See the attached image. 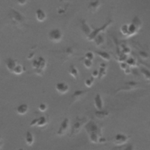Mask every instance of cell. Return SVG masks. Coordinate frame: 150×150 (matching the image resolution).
<instances>
[{"label": "cell", "mask_w": 150, "mask_h": 150, "mask_svg": "<svg viewBox=\"0 0 150 150\" xmlns=\"http://www.w3.org/2000/svg\"><path fill=\"white\" fill-rule=\"evenodd\" d=\"M88 90H76L74 93L72 94L71 97V103H75L79 100L81 99L87 93Z\"/></svg>", "instance_id": "obj_7"}, {"label": "cell", "mask_w": 150, "mask_h": 150, "mask_svg": "<svg viewBox=\"0 0 150 150\" xmlns=\"http://www.w3.org/2000/svg\"><path fill=\"white\" fill-rule=\"evenodd\" d=\"M128 60H129V62H127L130 65H132V64H135V61L134 60V59H129Z\"/></svg>", "instance_id": "obj_31"}, {"label": "cell", "mask_w": 150, "mask_h": 150, "mask_svg": "<svg viewBox=\"0 0 150 150\" xmlns=\"http://www.w3.org/2000/svg\"><path fill=\"white\" fill-rule=\"evenodd\" d=\"M3 145V141H2V138L1 137V135H0V148L2 147Z\"/></svg>", "instance_id": "obj_33"}, {"label": "cell", "mask_w": 150, "mask_h": 150, "mask_svg": "<svg viewBox=\"0 0 150 150\" xmlns=\"http://www.w3.org/2000/svg\"><path fill=\"white\" fill-rule=\"evenodd\" d=\"M48 37L50 40L54 43H58L62 39L63 33L59 28H55L51 30L48 34Z\"/></svg>", "instance_id": "obj_3"}, {"label": "cell", "mask_w": 150, "mask_h": 150, "mask_svg": "<svg viewBox=\"0 0 150 150\" xmlns=\"http://www.w3.org/2000/svg\"><path fill=\"white\" fill-rule=\"evenodd\" d=\"M94 82V78H93V77H91L90 78L87 79L85 80L84 83H85V85L87 87H91L93 86Z\"/></svg>", "instance_id": "obj_23"}, {"label": "cell", "mask_w": 150, "mask_h": 150, "mask_svg": "<svg viewBox=\"0 0 150 150\" xmlns=\"http://www.w3.org/2000/svg\"><path fill=\"white\" fill-rule=\"evenodd\" d=\"M55 88L59 93L61 94H64L69 91V85L64 82H59L56 83L55 86Z\"/></svg>", "instance_id": "obj_8"}, {"label": "cell", "mask_w": 150, "mask_h": 150, "mask_svg": "<svg viewBox=\"0 0 150 150\" xmlns=\"http://www.w3.org/2000/svg\"><path fill=\"white\" fill-rule=\"evenodd\" d=\"M111 150H134V147L132 144H124L121 146H116Z\"/></svg>", "instance_id": "obj_18"}, {"label": "cell", "mask_w": 150, "mask_h": 150, "mask_svg": "<svg viewBox=\"0 0 150 150\" xmlns=\"http://www.w3.org/2000/svg\"><path fill=\"white\" fill-rule=\"evenodd\" d=\"M48 124V120L45 116H41L39 118H36L32 120L29 125L30 127L36 126L38 127H43L46 126Z\"/></svg>", "instance_id": "obj_6"}, {"label": "cell", "mask_w": 150, "mask_h": 150, "mask_svg": "<svg viewBox=\"0 0 150 150\" xmlns=\"http://www.w3.org/2000/svg\"><path fill=\"white\" fill-rule=\"evenodd\" d=\"M69 127V119L67 117L64 118L61 122L60 126L57 131L56 134L58 136H63L66 134Z\"/></svg>", "instance_id": "obj_5"}, {"label": "cell", "mask_w": 150, "mask_h": 150, "mask_svg": "<svg viewBox=\"0 0 150 150\" xmlns=\"http://www.w3.org/2000/svg\"><path fill=\"white\" fill-rule=\"evenodd\" d=\"M139 84L138 83L134 82V81H131V82H128L125 84V87L121 88L119 90H132L134 88H137L139 87Z\"/></svg>", "instance_id": "obj_16"}, {"label": "cell", "mask_w": 150, "mask_h": 150, "mask_svg": "<svg viewBox=\"0 0 150 150\" xmlns=\"http://www.w3.org/2000/svg\"><path fill=\"white\" fill-rule=\"evenodd\" d=\"M96 53L97 54L100 56V57H101L103 59L106 60V61H109L111 59V56H110V54L107 53V52H103V51H101V52H96Z\"/></svg>", "instance_id": "obj_19"}, {"label": "cell", "mask_w": 150, "mask_h": 150, "mask_svg": "<svg viewBox=\"0 0 150 150\" xmlns=\"http://www.w3.org/2000/svg\"><path fill=\"white\" fill-rule=\"evenodd\" d=\"M82 30L83 33L87 36V38L89 36V35L91 33L90 27L88 26V25L86 22L82 23Z\"/></svg>", "instance_id": "obj_20"}, {"label": "cell", "mask_w": 150, "mask_h": 150, "mask_svg": "<svg viewBox=\"0 0 150 150\" xmlns=\"http://www.w3.org/2000/svg\"><path fill=\"white\" fill-rule=\"evenodd\" d=\"M100 6V2L99 1H93V2H91L89 4L87 8L88 11L94 13L98 9Z\"/></svg>", "instance_id": "obj_17"}, {"label": "cell", "mask_w": 150, "mask_h": 150, "mask_svg": "<svg viewBox=\"0 0 150 150\" xmlns=\"http://www.w3.org/2000/svg\"><path fill=\"white\" fill-rule=\"evenodd\" d=\"M17 150H26V149H23V148H21L18 149Z\"/></svg>", "instance_id": "obj_34"}, {"label": "cell", "mask_w": 150, "mask_h": 150, "mask_svg": "<svg viewBox=\"0 0 150 150\" xmlns=\"http://www.w3.org/2000/svg\"><path fill=\"white\" fill-rule=\"evenodd\" d=\"M35 16L37 21L39 22H43L46 20L47 18V15L46 12L42 9L39 8L35 12Z\"/></svg>", "instance_id": "obj_11"}, {"label": "cell", "mask_w": 150, "mask_h": 150, "mask_svg": "<svg viewBox=\"0 0 150 150\" xmlns=\"http://www.w3.org/2000/svg\"><path fill=\"white\" fill-rule=\"evenodd\" d=\"M83 64L84 65V66L87 68V69H90L92 67L93 65V62L92 61L90 60H87V59H84V62H83Z\"/></svg>", "instance_id": "obj_27"}, {"label": "cell", "mask_w": 150, "mask_h": 150, "mask_svg": "<svg viewBox=\"0 0 150 150\" xmlns=\"http://www.w3.org/2000/svg\"><path fill=\"white\" fill-rule=\"evenodd\" d=\"M18 3L20 5H25L26 3V1H18Z\"/></svg>", "instance_id": "obj_32"}, {"label": "cell", "mask_w": 150, "mask_h": 150, "mask_svg": "<svg viewBox=\"0 0 150 150\" xmlns=\"http://www.w3.org/2000/svg\"><path fill=\"white\" fill-rule=\"evenodd\" d=\"M121 32L124 35H128V25H123L121 27Z\"/></svg>", "instance_id": "obj_29"}, {"label": "cell", "mask_w": 150, "mask_h": 150, "mask_svg": "<svg viewBox=\"0 0 150 150\" xmlns=\"http://www.w3.org/2000/svg\"><path fill=\"white\" fill-rule=\"evenodd\" d=\"M98 79H100L103 78L106 74V67H100V70L98 71Z\"/></svg>", "instance_id": "obj_25"}, {"label": "cell", "mask_w": 150, "mask_h": 150, "mask_svg": "<svg viewBox=\"0 0 150 150\" xmlns=\"http://www.w3.org/2000/svg\"><path fill=\"white\" fill-rule=\"evenodd\" d=\"M141 71L142 73L144 74L145 79L148 81H150V71L148 70L145 69H142Z\"/></svg>", "instance_id": "obj_24"}, {"label": "cell", "mask_w": 150, "mask_h": 150, "mask_svg": "<svg viewBox=\"0 0 150 150\" xmlns=\"http://www.w3.org/2000/svg\"><path fill=\"white\" fill-rule=\"evenodd\" d=\"M98 71L97 70H94L93 71H92V73H91V74H92V77H93V78H95V77H98Z\"/></svg>", "instance_id": "obj_30"}, {"label": "cell", "mask_w": 150, "mask_h": 150, "mask_svg": "<svg viewBox=\"0 0 150 150\" xmlns=\"http://www.w3.org/2000/svg\"><path fill=\"white\" fill-rule=\"evenodd\" d=\"M96 115L98 118H104L108 115V113L107 111H98L96 112Z\"/></svg>", "instance_id": "obj_21"}, {"label": "cell", "mask_w": 150, "mask_h": 150, "mask_svg": "<svg viewBox=\"0 0 150 150\" xmlns=\"http://www.w3.org/2000/svg\"><path fill=\"white\" fill-rule=\"evenodd\" d=\"M84 57L87 60H90L91 61H93V59H94V55L93 54V52H87L85 55H84Z\"/></svg>", "instance_id": "obj_26"}, {"label": "cell", "mask_w": 150, "mask_h": 150, "mask_svg": "<svg viewBox=\"0 0 150 150\" xmlns=\"http://www.w3.org/2000/svg\"><path fill=\"white\" fill-rule=\"evenodd\" d=\"M29 110V106L26 104H21L19 105H18L16 108V111L18 114L23 115L26 114Z\"/></svg>", "instance_id": "obj_13"}, {"label": "cell", "mask_w": 150, "mask_h": 150, "mask_svg": "<svg viewBox=\"0 0 150 150\" xmlns=\"http://www.w3.org/2000/svg\"><path fill=\"white\" fill-rule=\"evenodd\" d=\"M87 122V119L85 117L83 118H79L77 117L73 125L71 127L70 137L76 135L79 132V131L81 130L83 126L84 125V124Z\"/></svg>", "instance_id": "obj_2"}, {"label": "cell", "mask_w": 150, "mask_h": 150, "mask_svg": "<svg viewBox=\"0 0 150 150\" xmlns=\"http://www.w3.org/2000/svg\"><path fill=\"white\" fill-rule=\"evenodd\" d=\"M33 66L36 69H40V70H43L46 66V62L43 57H39L38 59L34 60Z\"/></svg>", "instance_id": "obj_9"}, {"label": "cell", "mask_w": 150, "mask_h": 150, "mask_svg": "<svg viewBox=\"0 0 150 150\" xmlns=\"http://www.w3.org/2000/svg\"><path fill=\"white\" fill-rule=\"evenodd\" d=\"M94 106L98 110V111H101L104 107V104L101 97L100 94H97L94 98Z\"/></svg>", "instance_id": "obj_10"}, {"label": "cell", "mask_w": 150, "mask_h": 150, "mask_svg": "<svg viewBox=\"0 0 150 150\" xmlns=\"http://www.w3.org/2000/svg\"><path fill=\"white\" fill-rule=\"evenodd\" d=\"M47 109V105L44 103H42L39 105V110L41 112H45Z\"/></svg>", "instance_id": "obj_28"}, {"label": "cell", "mask_w": 150, "mask_h": 150, "mask_svg": "<svg viewBox=\"0 0 150 150\" xmlns=\"http://www.w3.org/2000/svg\"><path fill=\"white\" fill-rule=\"evenodd\" d=\"M129 138L130 137L129 136L124 134L118 133L115 135L112 139V142L116 146H121L125 144Z\"/></svg>", "instance_id": "obj_4"}, {"label": "cell", "mask_w": 150, "mask_h": 150, "mask_svg": "<svg viewBox=\"0 0 150 150\" xmlns=\"http://www.w3.org/2000/svg\"><path fill=\"white\" fill-rule=\"evenodd\" d=\"M25 139L26 144L28 146H32L33 144L34 141H35V138L33 134L30 131H27L25 134Z\"/></svg>", "instance_id": "obj_15"}, {"label": "cell", "mask_w": 150, "mask_h": 150, "mask_svg": "<svg viewBox=\"0 0 150 150\" xmlns=\"http://www.w3.org/2000/svg\"><path fill=\"white\" fill-rule=\"evenodd\" d=\"M5 64H6V67L7 69L9 71L12 72V73H13L15 68L16 67V66L18 64L16 61L12 58L7 59V60H6Z\"/></svg>", "instance_id": "obj_12"}, {"label": "cell", "mask_w": 150, "mask_h": 150, "mask_svg": "<svg viewBox=\"0 0 150 150\" xmlns=\"http://www.w3.org/2000/svg\"><path fill=\"white\" fill-rule=\"evenodd\" d=\"M23 71V68L21 64H17L16 67L15 68L13 73L15 74H21Z\"/></svg>", "instance_id": "obj_22"}, {"label": "cell", "mask_w": 150, "mask_h": 150, "mask_svg": "<svg viewBox=\"0 0 150 150\" xmlns=\"http://www.w3.org/2000/svg\"><path fill=\"white\" fill-rule=\"evenodd\" d=\"M149 128H150V122L149 123Z\"/></svg>", "instance_id": "obj_35"}, {"label": "cell", "mask_w": 150, "mask_h": 150, "mask_svg": "<svg viewBox=\"0 0 150 150\" xmlns=\"http://www.w3.org/2000/svg\"><path fill=\"white\" fill-rule=\"evenodd\" d=\"M88 135L90 141L93 143H103L105 142V139L102 137L101 129L94 121L88 122L84 127Z\"/></svg>", "instance_id": "obj_1"}, {"label": "cell", "mask_w": 150, "mask_h": 150, "mask_svg": "<svg viewBox=\"0 0 150 150\" xmlns=\"http://www.w3.org/2000/svg\"><path fill=\"white\" fill-rule=\"evenodd\" d=\"M69 74L75 80H78L79 74L78 69L76 68V67L74 65H70L69 67L68 70Z\"/></svg>", "instance_id": "obj_14"}]
</instances>
